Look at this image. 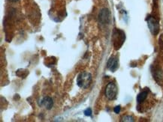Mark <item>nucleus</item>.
<instances>
[{"label": "nucleus", "mask_w": 163, "mask_h": 122, "mask_svg": "<svg viewBox=\"0 0 163 122\" xmlns=\"http://www.w3.org/2000/svg\"><path fill=\"white\" fill-rule=\"evenodd\" d=\"M118 67V61L117 58L111 57L108 61V68L111 71H115Z\"/></svg>", "instance_id": "nucleus-6"}, {"label": "nucleus", "mask_w": 163, "mask_h": 122, "mask_svg": "<svg viewBox=\"0 0 163 122\" xmlns=\"http://www.w3.org/2000/svg\"><path fill=\"white\" fill-rule=\"evenodd\" d=\"M9 1H11V2H18V0H9Z\"/></svg>", "instance_id": "nucleus-13"}, {"label": "nucleus", "mask_w": 163, "mask_h": 122, "mask_svg": "<svg viewBox=\"0 0 163 122\" xmlns=\"http://www.w3.org/2000/svg\"><path fill=\"white\" fill-rule=\"evenodd\" d=\"M92 81V75L88 72H83L80 73L77 78V84L80 88H87Z\"/></svg>", "instance_id": "nucleus-1"}, {"label": "nucleus", "mask_w": 163, "mask_h": 122, "mask_svg": "<svg viewBox=\"0 0 163 122\" xmlns=\"http://www.w3.org/2000/svg\"><path fill=\"white\" fill-rule=\"evenodd\" d=\"M134 120H133V118L132 116H129V115H126L124 116L123 118V119H122V121H133Z\"/></svg>", "instance_id": "nucleus-10"}, {"label": "nucleus", "mask_w": 163, "mask_h": 122, "mask_svg": "<svg viewBox=\"0 0 163 122\" xmlns=\"http://www.w3.org/2000/svg\"><path fill=\"white\" fill-rule=\"evenodd\" d=\"M110 20V13L108 8H103L98 14V21L102 25H108Z\"/></svg>", "instance_id": "nucleus-3"}, {"label": "nucleus", "mask_w": 163, "mask_h": 122, "mask_svg": "<svg viewBox=\"0 0 163 122\" xmlns=\"http://www.w3.org/2000/svg\"><path fill=\"white\" fill-rule=\"evenodd\" d=\"M113 40H114V46L116 49L120 48L122 44L124 42L125 40V34L123 31L120 30H115L114 31V36H113Z\"/></svg>", "instance_id": "nucleus-2"}, {"label": "nucleus", "mask_w": 163, "mask_h": 122, "mask_svg": "<svg viewBox=\"0 0 163 122\" xmlns=\"http://www.w3.org/2000/svg\"><path fill=\"white\" fill-rule=\"evenodd\" d=\"M147 97V92H141L137 97V101L138 104H141L142 102H144L146 98Z\"/></svg>", "instance_id": "nucleus-8"}, {"label": "nucleus", "mask_w": 163, "mask_h": 122, "mask_svg": "<svg viewBox=\"0 0 163 122\" xmlns=\"http://www.w3.org/2000/svg\"><path fill=\"white\" fill-rule=\"evenodd\" d=\"M42 104L48 110H50L53 107L54 102H53L52 98H50V97H46L42 100Z\"/></svg>", "instance_id": "nucleus-7"}, {"label": "nucleus", "mask_w": 163, "mask_h": 122, "mask_svg": "<svg viewBox=\"0 0 163 122\" xmlns=\"http://www.w3.org/2000/svg\"><path fill=\"white\" fill-rule=\"evenodd\" d=\"M147 24H148V27L150 29V31H151V33L154 35H156L157 33L159 32V23L156 19H154L153 17H149L148 20H147Z\"/></svg>", "instance_id": "nucleus-5"}, {"label": "nucleus", "mask_w": 163, "mask_h": 122, "mask_svg": "<svg viewBox=\"0 0 163 122\" xmlns=\"http://www.w3.org/2000/svg\"><path fill=\"white\" fill-rule=\"evenodd\" d=\"M84 114L86 116H91V115H92V110H91L90 108L86 109V110L84 111Z\"/></svg>", "instance_id": "nucleus-11"}, {"label": "nucleus", "mask_w": 163, "mask_h": 122, "mask_svg": "<svg viewBox=\"0 0 163 122\" xmlns=\"http://www.w3.org/2000/svg\"><path fill=\"white\" fill-rule=\"evenodd\" d=\"M16 74H17V76H18L19 77L25 78L29 74V71L27 70H24V69H20L17 71Z\"/></svg>", "instance_id": "nucleus-9"}, {"label": "nucleus", "mask_w": 163, "mask_h": 122, "mask_svg": "<svg viewBox=\"0 0 163 122\" xmlns=\"http://www.w3.org/2000/svg\"><path fill=\"white\" fill-rule=\"evenodd\" d=\"M117 94V88L114 82H110L106 86L105 88V95L109 100H114Z\"/></svg>", "instance_id": "nucleus-4"}, {"label": "nucleus", "mask_w": 163, "mask_h": 122, "mask_svg": "<svg viewBox=\"0 0 163 122\" xmlns=\"http://www.w3.org/2000/svg\"><path fill=\"white\" fill-rule=\"evenodd\" d=\"M114 112L115 113H119L120 112V106H117L114 108Z\"/></svg>", "instance_id": "nucleus-12"}]
</instances>
